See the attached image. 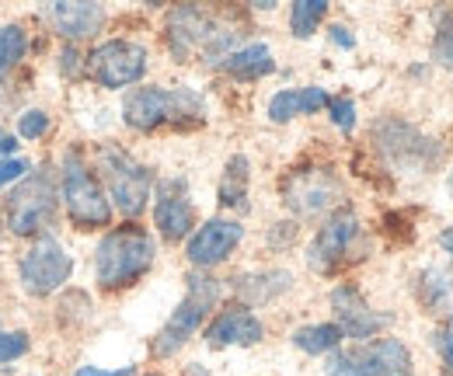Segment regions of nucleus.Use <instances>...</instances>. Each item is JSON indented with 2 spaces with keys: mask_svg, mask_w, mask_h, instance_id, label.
<instances>
[{
  "mask_svg": "<svg viewBox=\"0 0 453 376\" xmlns=\"http://www.w3.org/2000/svg\"><path fill=\"white\" fill-rule=\"evenodd\" d=\"M154 237L143 230V226H119L112 234H105V241L98 244V255H95V272H98V282L105 289H122V286H133L143 272L154 265Z\"/></svg>",
  "mask_w": 453,
  "mask_h": 376,
  "instance_id": "obj_1",
  "label": "nucleus"
},
{
  "mask_svg": "<svg viewBox=\"0 0 453 376\" xmlns=\"http://www.w3.org/2000/svg\"><path fill=\"white\" fill-rule=\"evenodd\" d=\"M342 199V181L332 167H303L293 171L283 185V203L296 216L325 213L332 203Z\"/></svg>",
  "mask_w": 453,
  "mask_h": 376,
  "instance_id": "obj_10",
  "label": "nucleus"
},
{
  "mask_svg": "<svg viewBox=\"0 0 453 376\" xmlns=\"http://www.w3.org/2000/svg\"><path fill=\"white\" fill-rule=\"evenodd\" d=\"M147 376H154V373H147Z\"/></svg>",
  "mask_w": 453,
  "mask_h": 376,
  "instance_id": "obj_39",
  "label": "nucleus"
},
{
  "mask_svg": "<svg viewBox=\"0 0 453 376\" xmlns=\"http://www.w3.org/2000/svg\"><path fill=\"white\" fill-rule=\"evenodd\" d=\"M418 303L443 318V321H453V272L450 269H440V265H429V269L418 275Z\"/></svg>",
  "mask_w": 453,
  "mask_h": 376,
  "instance_id": "obj_19",
  "label": "nucleus"
},
{
  "mask_svg": "<svg viewBox=\"0 0 453 376\" xmlns=\"http://www.w3.org/2000/svg\"><path fill=\"white\" fill-rule=\"evenodd\" d=\"M98 164H102V174L109 181V192H112L115 206L126 216H140L147 210V199H150V171L140 161H133V154H126L122 147H102L98 150Z\"/></svg>",
  "mask_w": 453,
  "mask_h": 376,
  "instance_id": "obj_8",
  "label": "nucleus"
},
{
  "mask_svg": "<svg viewBox=\"0 0 453 376\" xmlns=\"http://www.w3.org/2000/svg\"><path fill=\"white\" fill-rule=\"evenodd\" d=\"M241 237H244V226L237 219H210V223H203L192 234V241H188V262L199 265V269H210V265L224 262L226 255L241 244Z\"/></svg>",
  "mask_w": 453,
  "mask_h": 376,
  "instance_id": "obj_14",
  "label": "nucleus"
},
{
  "mask_svg": "<svg viewBox=\"0 0 453 376\" xmlns=\"http://www.w3.org/2000/svg\"><path fill=\"white\" fill-rule=\"evenodd\" d=\"M88 73L102 88H129L147 73V50L140 42L112 39L88 56Z\"/></svg>",
  "mask_w": 453,
  "mask_h": 376,
  "instance_id": "obj_11",
  "label": "nucleus"
},
{
  "mask_svg": "<svg viewBox=\"0 0 453 376\" xmlns=\"http://www.w3.org/2000/svg\"><path fill=\"white\" fill-rule=\"evenodd\" d=\"M220 66H224L230 77H237V81H258V77H265L276 63H273L269 46L251 42V46H244V50H234Z\"/></svg>",
  "mask_w": 453,
  "mask_h": 376,
  "instance_id": "obj_22",
  "label": "nucleus"
},
{
  "mask_svg": "<svg viewBox=\"0 0 453 376\" xmlns=\"http://www.w3.org/2000/svg\"><path fill=\"white\" fill-rule=\"evenodd\" d=\"M433 53H436V59H440L443 66H453V25H450V28H443V32L436 35Z\"/></svg>",
  "mask_w": 453,
  "mask_h": 376,
  "instance_id": "obj_32",
  "label": "nucleus"
},
{
  "mask_svg": "<svg viewBox=\"0 0 453 376\" xmlns=\"http://www.w3.org/2000/svg\"><path fill=\"white\" fill-rule=\"evenodd\" d=\"M345 338L339 324H311V327H300L293 334V345L303 349L307 356H321V352H332L339 349V341Z\"/></svg>",
  "mask_w": 453,
  "mask_h": 376,
  "instance_id": "obj_24",
  "label": "nucleus"
},
{
  "mask_svg": "<svg viewBox=\"0 0 453 376\" xmlns=\"http://www.w3.org/2000/svg\"><path fill=\"white\" fill-rule=\"evenodd\" d=\"M328 376H411V352L397 338H377L335 352L325 366Z\"/></svg>",
  "mask_w": 453,
  "mask_h": 376,
  "instance_id": "obj_7",
  "label": "nucleus"
},
{
  "mask_svg": "<svg viewBox=\"0 0 453 376\" xmlns=\"http://www.w3.org/2000/svg\"><path fill=\"white\" fill-rule=\"evenodd\" d=\"M63 203H66V216L81 230H98V226H109L112 219V206L98 178L91 174L88 161L77 150L63 154Z\"/></svg>",
  "mask_w": 453,
  "mask_h": 376,
  "instance_id": "obj_4",
  "label": "nucleus"
},
{
  "mask_svg": "<svg viewBox=\"0 0 453 376\" xmlns=\"http://www.w3.org/2000/svg\"><path fill=\"white\" fill-rule=\"evenodd\" d=\"M53 210H57V196H53V181L46 171L25 178L11 199H7V226L18 234V237H32L39 234L50 219H53Z\"/></svg>",
  "mask_w": 453,
  "mask_h": 376,
  "instance_id": "obj_9",
  "label": "nucleus"
},
{
  "mask_svg": "<svg viewBox=\"0 0 453 376\" xmlns=\"http://www.w3.org/2000/svg\"><path fill=\"white\" fill-rule=\"evenodd\" d=\"M77 59H81V56L73 53V50H66V53H63V73H77Z\"/></svg>",
  "mask_w": 453,
  "mask_h": 376,
  "instance_id": "obj_36",
  "label": "nucleus"
},
{
  "mask_svg": "<svg viewBox=\"0 0 453 376\" xmlns=\"http://www.w3.org/2000/svg\"><path fill=\"white\" fill-rule=\"evenodd\" d=\"M325 14H328V4H325V0H300V4H293V11H289V28H293V35H296V39L314 35V28L321 25Z\"/></svg>",
  "mask_w": 453,
  "mask_h": 376,
  "instance_id": "obj_25",
  "label": "nucleus"
},
{
  "mask_svg": "<svg viewBox=\"0 0 453 376\" xmlns=\"http://www.w3.org/2000/svg\"><path fill=\"white\" fill-rule=\"evenodd\" d=\"M450 192H453V174H450Z\"/></svg>",
  "mask_w": 453,
  "mask_h": 376,
  "instance_id": "obj_38",
  "label": "nucleus"
},
{
  "mask_svg": "<svg viewBox=\"0 0 453 376\" xmlns=\"http://www.w3.org/2000/svg\"><path fill=\"white\" fill-rule=\"evenodd\" d=\"M332 311L339 318V327L345 338H373L388 324V318L370 311V303L363 300V293L356 286H339L332 293Z\"/></svg>",
  "mask_w": 453,
  "mask_h": 376,
  "instance_id": "obj_16",
  "label": "nucleus"
},
{
  "mask_svg": "<svg viewBox=\"0 0 453 376\" xmlns=\"http://www.w3.org/2000/svg\"><path fill=\"white\" fill-rule=\"evenodd\" d=\"M440 248H443L447 255H453V226H450V230H443V234H440Z\"/></svg>",
  "mask_w": 453,
  "mask_h": 376,
  "instance_id": "obj_37",
  "label": "nucleus"
},
{
  "mask_svg": "<svg viewBox=\"0 0 453 376\" xmlns=\"http://www.w3.org/2000/svg\"><path fill=\"white\" fill-rule=\"evenodd\" d=\"M28 352V334L25 331H0V363H11Z\"/></svg>",
  "mask_w": 453,
  "mask_h": 376,
  "instance_id": "obj_28",
  "label": "nucleus"
},
{
  "mask_svg": "<svg viewBox=\"0 0 453 376\" xmlns=\"http://www.w3.org/2000/svg\"><path fill=\"white\" fill-rule=\"evenodd\" d=\"M248 178H251L248 157L234 154L224 167V178H220V203L226 210H248Z\"/></svg>",
  "mask_w": 453,
  "mask_h": 376,
  "instance_id": "obj_23",
  "label": "nucleus"
},
{
  "mask_svg": "<svg viewBox=\"0 0 453 376\" xmlns=\"http://www.w3.org/2000/svg\"><path fill=\"white\" fill-rule=\"evenodd\" d=\"M46 129H50V115H46L42 108H32V111H25V115L18 119V133H21L25 140H39Z\"/></svg>",
  "mask_w": 453,
  "mask_h": 376,
  "instance_id": "obj_27",
  "label": "nucleus"
},
{
  "mask_svg": "<svg viewBox=\"0 0 453 376\" xmlns=\"http://www.w3.org/2000/svg\"><path fill=\"white\" fill-rule=\"evenodd\" d=\"M318 108H328V95L321 88H296V91H280L269 102V119L273 122H289L293 115H311Z\"/></svg>",
  "mask_w": 453,
  "mask_h": 376,
  "instance_id": "obj_21",
  "label": "nucleus"
},
{
  "mask_svg": "<svg viewBox=\"0 0 453 376\" xmlns=\"http://www.w3.org/2000/svg\"><path fill=\"white\" fill-rule=\"evenodd\" d=\"M289 282H293V275L283 269L248 272V275H237V279H234V289H237V296H244L248 303H269V300H276L280 293L289 289Z\"/></svg>",
  "mask_w": 453,
  "mask_h": 376,
  "instance_id": "obj_20",
  "label": "nucleus"
},
{
  "mask_svg": "<svg viewBox=\"0 0 453 376\" xmlns=\"http://www.w3.org/2000/svg\"><path fill=\"white\" fill-rule=\"evenodd\" d=\"M237 39L234 28H224L213 14H206L203 7L181 4L168 14V46L178 59L188 56H206L210 63H224L226 56L234 53L230 42Z\"/></svg>",
  "mask_w": 453,
  "mask_h": 376,
  "instance_id": "obj_2",
  "label": "nucleus"
},
{
  "mask_svg": "<svg viewBox=\"0 0 453 376\" xmlns=\"http://www.w3.org/2000/svg\"><path fill=\"white\" fill-rule=\"evenodd\" d=\"M328 111H332V122L345 133L356 126V105L349 98H328Z\"/></svg>",
  "mask_w": 453,
  "mask_h": 376,
  "instance_id": "obj_29",
  "label": "nucleus"
},
{
  "mask_svg": "<svg viewBox=\"0 0 453 376\" xmlns=\"http://www.w3.org/2000/svg\"><path fill=\"white\" fill-rule=\"evenodd\" d=\"M133 370L129 366H122V370H98V366H81L73 376H129Z\"/></svg>",
  "mask_w": 453,
  "mask_h": 376,
  "instance_id": "obj_33",
  "label": "nucleus"
},
{
  "mask_svg": "<svg viewBox=\"0 0 453 376\" xmlns=\"http://www.w3.org/2000/svg\"><path fill=\"white\" fill-rule=\"evenodd\" d=\"M53 25L63 39H91L105 25V7L102 4H53Z\"/></svg>",
  "mask_w": 453,
  "mask_h": 376,
  "instance_id": "obj_18",
  "label": "nucleus"
},
{
  "mask_svg": "<svg viewBox=\"0 0 453 376\" xmlns=\"http://www.w3.org/2000/svg\"><path fill=\"white\" fill-rule=\"evenodd\" d=\"M262 334H265V327H262V321L248 307H230V311H224L217 321L206 327V341L213 349H224V345H255V341H262Z\"/></svg>",
  "mask_w": 453,
  "mask_h": 376,
  "instance_id": "obj_17",
  "label": "nucleus"
},
{
  "mask_svg": "<svg viewBox=\"0 0 453 376\" xmlns=\"http://www.w3.org/2000/svg\"><path fill=\"white\" fill-rule=\"evenodd\" d=\"M70 272H73V262H70V255L59 248V241H53V237H39L35 248L18 265V275H21V282H25V289L32 296L57 293L59 286L70 279Z\"/></svg>",
  "mask_w": 453,
  "mask_h": 376,
  "instance_id": "obj_12",
  "label": "nucleus"
},
{
  "mask_svg": "<svg viewBox=\"0 0 453 376\" xmlns=\"http://www.w3.org/2000/svg\"><path fill=\"white\" fill-rule=\"evenodd\" d=\"M154 219H157V230L168 237V241H181L188 237L192 230V199H188V188L181 178H168L157 185V203H154Z\"/></svg>",
  "mask_w": 453,
  "mask_h": 376,
  "instance_id": "obj_15",
  "label": "nucleus"
},
{
  "mask_svg": "<svg viewBox=\"0 0 453 376\" xmlns=\"http://www.w3.org/2000/svg\"><path fill=\"white\" fill-rule=\"evenodd\" d=\"M122 115L133 129L150 133L165 122H199L206 115V102L188 88H136L126 95Z\"/></svg>",
  "mask_w": 453,
  "mask_h": 376,
  "instance_id": "obj_3",
  "label": "nucleus"
},
{
  "mask_svg": "<svg viewBox=\"0 0 453 376\" xmlns=\"http://www.w3.org/2000/svg\"><path fill=\"white\" fill-rule=\"evenodd\" d=\"M28 167H32V164L21 161V157H4V161H0V188L11 185V181H18V178H25Z\"/></svg>",
  "mask_w": 453,
  "mask_h": 376,
  "instance_id": "obj_30",
  "label": "nucleus"
},
{
  "mask_svg": "<svg viewBox=\"0 0 453 376\" xmlns=\"http://www.w3.org/2000/svg\"><path fill=\"white\" fill-rule=\"evenodd\" d=\"M25 50H28L25 32H21L18 25H4V28H0V73L11 70V66L25 56Z\"/></svg>",
  "mask_w": 453,
  "mask_h": 376,
  "instance_id": "obj_26",
  "label": "nucleus"
},
{
  "mask_svg": "<svg viewBox=\"0 0 453 376\" xmlns=\"http://www.w3.org/2000/svg\"><path fill=\"white\" fill-rule=\"evenodd\" d=\"M356 237H359V219H356V213H352V210H339V213L318 230V237H314L311 248H307L311 269L332 272L339 262H345V255L352 251Z\"/></svg>",
  "mask_w": 453,
  "mask_h": 376,
  "instance_id": "obj_13",
  "label": "nucleus"
},
{
  "mask_svg": "<svg viewBox=\"0 0 453 376\" xmlns=\"http://www.w3.org/2000/svg\"><path fill=\"white\" fill-rule=\"evenodd\" d=\"M332 39H335L339 46H345V50H352V46H356V39L349 35V28H342V25H335V28H332Z\"/></svg>",
  "mask_w": 453,
  "mask_h": 376,
  "instance_id": "obj_34",
  "label": "nucleus"
},
{
  "mask_svg": "<svg viewBox=\"0 0 453 376\" xmlns=\"http://www.w3.org/2000/svg\"><path fill=\"white\" fill-rule=\"evenodd\" d=\"M373 143L397 171H433L443 157L440 140L418 133L401 119H380L373 126Z\"/></svg>",
  "mask_w": 453,
  "mask_h": 376,
  "instance_id": "obj_6",
  "label": "nucleus"
},
{
  "mask_svg": "<svg viewBox=\"0 0 453 376\" xmlns=\"http://www.w3.org/2000/svg\"><path fill=\"white\" fill-rule=\"evenodd\" d=\"M11 150H18V140H14L7 129H0V154H7V157H11Z\"/></svg>",
  "mask_w": 453,
  "mask_h": 376,
  "instance_id": "obj_35",
  "label": "nucleus"
},
{
  "mask_svg": "<svg viewBox=\"0 0 453 376\" xmlns=\"http://www.w3.org/2000/svg\"><path fill=\"white\" fill-rule=\"evenodd\" d=\"M220 300V282L213 275H203V272H192L188 275V293L185 300L178 303V311L171 314V321L161 327V334L154 338V356H174L192 334L196 327L206 321V314L217 307Z\"/></svg>",
  "mask_w": 453,
  "mask_h": 376,
  "instance_id": "obj_5",
  "label": "nucleus"
},
{
  "mask_svg": "<svg viewBox=\"0 0 453 376\" xmlns=\"http://www.w3.org/2000/svg\"><path fill=\"white\" fill-rule=\"evenodd\" d=\"M436 349H440V356H443L447 370L453 373V321H447L440 331H436Z\"/></svg>",
  "mask_w": 453,
  "mask_h": 376,
  "instance_id": "obj_31",
  "label": "nucleus"
}]
</instances>
